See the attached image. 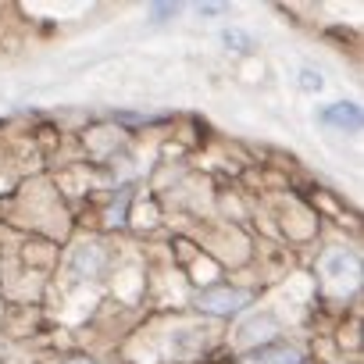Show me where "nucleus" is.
Segmentation results:
<instances>
[{
    "label": "nucleus",
    "instance_id": "obj_6",
    "mask_svg": "<svg viewBox=\"0 0 364 364\" xmlns=\"http://www.w3.org/2000/svg\"><path fill=\"white\" fill-rule=\"evenodd\" d=\"M72 364H93V360H72Z\"/></svg>",
    "mask_w": 364,
    "mask_h": 364
},
{
    "label": "nucleus",
    "instance_id": "obj_1",
    "mask_svg": "<svg viewBox=\"0 0 364 364\" xmlns=\"http://www.w3.org/2000/svg\"><path fill=\"white\" fill-rule=\"evenodd\" d=\"M321 272H325V279L336 282L339 289L357 286V279H360V257H357L353 250H328V254L321 257Z\"/></svg>",
    "mask_w": 364,
    "mask_h": 364
},
{
    "label": "nucleus",
    "instance_id": "obj_3",
    "mask_svg": "<svg viewBox=\"0 0 364 364\" xmlns=\"http://www.w3.org/2000/svg\"><path fill=\"white\" fill-rule=\"evenodd\" d=\"M243 360H247V364H300L304 353H300V346L275 339V343H264V346H257V350H247Z\"/></svg>",
    "mask_w": 364,
    "mask_h": 364
},
{
    "label": "nucleus",
    "instance_id": "obj_4",
    "mask_svg": "<svg viewBox=\"0 0 364 364\" xmlns=\"http://www.w3.org/2000/svg\"><path fill=\"white\" fill-rule=\"evenodd\" d=\"M318 122L321 125H328V129H350V132H357L360 129V107L357 104H328V107H321L318 111Z\"/></svg>",
    "mask_w": 364,
    "mask_h": 364
},
{
    "label": "nucleus",
    "instance_id": "obj_5",
    "mask_svg": "<svg viewBox=\"0 0 364 364\" xmlns=\"http://www.w3.org/2000/svg\"><path fill=\"white\" fill-rule=\"evenodd\" d=\"M300 86H304L307 93H321V75H314V72H300Z\"/></svg>",
    "mask_w": 364,
    "mask_h": 364
},
{
    "label": "nucleus",
    "instance_id": "obj_2",
    "mask_svg": "<svg viewBox=\"0 0 364 364\" xmlns=\"http://www.w3.org/2000/svg\"><path fill=\"white\" fill-rule=\"evenodd\" d=\"M247 304H250V293L247 289H204L197 296V307L208 311V314H236Z\"/></svg>",
    "mask_w": 364,
    "mask_h": 364
}]
</instances>
